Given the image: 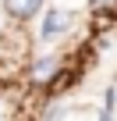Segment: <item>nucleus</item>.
<instances>
[{
    "label": "nucleus",
    "mask_w": 117,
    "mask_h": 121,
    "mask_svg": "<svg viewBox=\"0 0 117 121\" xmlns=\"http://www.w3.org/2000/svg\"><path fill=\"white\" fill-rule=\"evenodd\" d=\"M61 68H64V57H39L36 64L28 68V82L36 89H50L53 78L61 75Z\"/></svg>",
    "instance_id": "1"
},
{
    "label": "nucleus",
    "mask_w": 117,
    "mask_h": 121,
    "mask_svg": "<svg viewBox=\"0 0 117 121\" xmlns=\"http://www.w3.org/2000/svg\"><path fill=\"white\" fill-rule=\"evenodd\" d=\"M68 29H71V11H64V7H50L46 18H43V43L61 39Z\"/></svg>",
    "instance_id": "2"
},
{
    "label": "nucleus",
    "mask_w": 117,
    "mask_h": 121,
    "mask_svg": "<svg viewBox=\"0 0 117 121\" xmlns=\"http://www.w3.org/2000/svg\"><path fill=\"white\" fill-rule=\"evenodd\" d=\"M39 7H43V0H4V11H7V18H14V22L36 18Z\"/></svg>",
    "instance_id": "3"
},
{
    "label": "nucleus",
    "mask_w": 117,
    "mask_h": 121,
    "mask_svg": "<svg viewBox=\"0 0 117 121\" xmlns=\"http://www.w3.org/2000/svg\"><path fill=\"white\" fill-rule=\"evenodd\" d=\"M92 18H113L117 14V0H89Z\"/></svg>",
    "instance_id": "4"
}]
</instances>
